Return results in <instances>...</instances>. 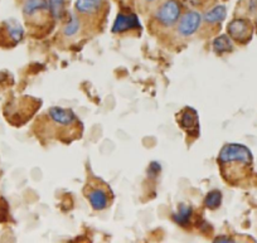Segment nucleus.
Instances as JSON below:
<instances>
[{"label":"nucleus","instance_id":"obj_17","mask_svg":"<svg viewBox=\"0 0 257 243\" xmlns=\"http://www.w3.org/2000/svg\"><path fill=\"white\" fill-rule=\"evenodd\" d=\"M80 31V21L76 16H72L71 21L68 22L63 28V34L66 37H73L78 33Z\"/></svg>","mask_w":257,"mask_h":243},{"label":"nucleus","instance_id":"obj_9","mask_svg":"<svg viewBox=\"0 0 257 243\" xmlns=\"http://www.w3.org/2000/svg\"><path fill=\"white\" fill-rule=\"evenodd\" d=\"M102 6V0H76V9L78 13L92 16L97 13Z\"/></svg>","mask_w":257,"mask_h":243},{"label":"nucleus","instance_id":"obj_16","mask_svg":"<svg viewBox=\"0 0 257 243\" xmlns=\"http://www.w3.org/2000/svg\"><path fill=\"white\" fill-rule=\"evenodd\" d=\"M190 214H192V208L188 207V205H180L179 210L173 215L175 222L180 225H185L189 222Z\"/></svg>","mask_w":257,"mask_h":243},{"label":"nucleus","instance_id":"obj_5","mask_svg":"<svg viewBox=\"0 0 257 243\" xmlns=\"http://www.w3.org/2000/svg\"><path fill=\"white\" fill-rule=\"evenodd\" d=\"M179 124L188 134L192 136H198L199 134V118L198 113L194 108L187 107L180 113Z\"/></svg>","mask_w":257,"mask_h":243},{"label":"nucleus","instance_id":"obj_3","mask_svg":"<svg viewBox=\"0 0 257 243\" xmlns=\"http://www.w3.org/2000/svg\"><path fill=\"white\" fill-rule=\"evenodd\" d=\"M202 16L198 12H187L178 23V33L182 37H190L198 31L202 24Z\"/></svg>","mask_w":257,"mask_h":243},{"label":"nucleus","instance_id":"obj_10","mask_svg":"<svg viewBox=\"0 0 257 243\" xmlns=\"http://www.w3.org/2000/svg\"><path fill=\"white\" fill-rule=\"evenodd\" d=\"M48 8L46 0H26L23 4V13L26 17H33L34 14Z\"/></svg>","mask_w":257,"mask_h":243},{"label":"nucleus","instance_id":"obj_19","mask_svg":"<svg viewBox=\"0 0 257 243\" xmlns=\"http://www.w3.org/2000/svg\"><path fill=\"white\" fill-rule=\"evenodd\" d=\"M222 240H227V242H232V238L229 237H217L216 238V242H222Z\"/></svg>","mask_w":257,"mask_h":243},{"label":"nucleus","instance_id":"obj_4","mask_svg":"<svg viewBox=\"0 0 257 243\" xmlns=\"http://www.w3.org/2000/svg\"><path fill=\"white\" fill-rule=\"evenodd\" d=\"M48 113L52 123L58 128H73L80 121L72 110L63 107H51Z\"/></svg>","mask_w":257,"mask_h":243},{"label":"nucleus","instance_id":"obj_13","mask_svg":"<svg viewBox=\"0 0 257 243\" xmlns=\"http://www.w3.org/2000/svg\"><path fill=\"white\" fill-rule=\"evenodd\" d=\"M213 49L217 53L232 51V42L227 36H219L213 41Z\"/></svg>","mask_w":257,"mask_h":243},{"label":"nucleus","instance_id":"obj_2","mask_svg":"<svg viewBox=\"0 0 257 243\" xmlns=\"http://www.w3.org/2000/svg\"><path fill=\"white\" fill-rule=\"evenodd\" d=\"M180 17V4L177 0H167L155 13V18L165 27L174 26Z\"/></svg>","mask_w":257,"mask_h":243},{"label":"nucleus","instance_id":"obj_11","mask_svg":"<svg viewBox=\"0 0 257 243\" xmlns=\"http://www.w3.org/2000/svg\"><path fill=\"white\" fill-rule=\"evenodd\" d=\"M226 16H227L226 7L217 6V7H214L213 9H211V11L207 12V13L204 14L203 19L206 23L214 24V23H219V22L223 21V19L226 18Z\"/></svg>","mask_w":257,"mask_h":243},{"label":"nucleus","instance_id":"obj_12","mask_svg":"<svg viewBox=\"0 0 257 243\" xmlns=\"http://www.w3.org/2000/svg\"><path fill=\"white\" fill-rule=\"evenodd\" d=\"M6 31L7 33H8L9 38H11L13 42H16V43L21 42L22 38H23L24 31L18 22L16 21L6 22Z\"/></svg>","mask_w":257,"mask_h":243},{"label":"nucleus","instance_id":"obj_20","mask_svg":"<svg viewBox=\"0 0 257 243\" xmlns=\"http://www.w3.org/2000/svg\"><path fill=\"white\" fill-rule=\"evenodd\" d=\"M147 2H154V0H147Z\"/></svg>","mask_w":257,"mask_h":243},{"label":"nucleus","instance_id":"obj_15","mask_svg":"<svg viewBox=\"0 0 257 243\" xmlns=\"http://www.w3.org/2000/svg\"><path fill=\"white\" fill-rule=\"evenodd\" d=\"M222 203V193L219 190H212L207 194L206 199H204V204L207 208L214 210L217 208H219Z\"/></svg>","mask_w":257,"mask_h":243},{"label":"nucleus","instance_id":"obj_8","mask_svg":"<svg viewBox=\"0 0 257 243\" xmlns=\"http://www.w3.org/2000/svg\"><path fill=\"white\" fill-rule=\"evenodd\" d=\"M88 202H90L91 207L95 210H103L107 208L108 205V197L106 190L101 189V188H92L90 192L87 193Z\"/></svg>","mask_w":257,"mask_h":243},{"label":"nucleus","instance_id":"obj_6","mask_svg":"<svg viewBox=\"0 0 257 243\" xmlns=\"http://www.w3.org/2000/svg\"><path fill=\"white\" fill-rule=\"evenodd\" d=\"M140 28V23L135 14H118L112 26L113 33H122L126 31Z\"/></svg>","mask_w":257,"mask_h":243},{"label":"nucleus","instance_id":"obj_18","mask_svg":"<svg viewBox=\"0 0 257 243\" xmlns=\"http://www.w3.org/2000/svg\"><path fill=\"white\" fill-rule=\"evenodd\" d=\"M160 173V165L158 164V163H152L149 167V174L153 175V177H155V175H158Z\"/></svg>","mask_w":257,"mask_h":243},{"label":"nucleus","instance_id":"obj_7","mask_svg":"<svg viewBox=\"0 0 257 243\" xmlns=\"http://www.w3.org/2000/svg\"><path fill=\"white\" fill-rule=\"evenodd\" d=\"M229 36L238 42H244L249 37V26L243 19H234L227 27Z\"/></svg>","mask_w":257,"mask_h":243},{"label":"nucleus","instance_id":"obj_1","mask_svg":"<svg viewBox=\"0 0 257 243\" xmlns=\"http://www.w3.org/2000/svg\"><path fill=\"white\" fill-rule=\"evenodd\" d=\"M252 154L248 148L239 144H227L222 148L218 163L226 179L232 180L234 172H244L252 164Z\"/></svg>","mask_w":257,"mask_h":243},{"label":"nucleus","instance_id":"obj_14","mask_svg":"<svg viewBox=\"0 0 257 243\" xmlns=\"http://www.w3.org/2000/svg\"><path fill=\"white\" fill-rule=\"evenodd\" d=\"M49 12L56 19H61L64 14V6H66V0H48Z\"/></svg>","mask_w":257,"mask_h":243}]
</instances>
